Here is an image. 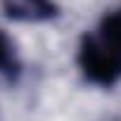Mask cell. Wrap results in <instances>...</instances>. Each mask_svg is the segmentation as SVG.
Masks as SVG:
<instances>
[{
  "label": "cell",
  "instance_id": "cell-1",
  "mask_svg": "<svg viewBox=\"0 0 121 121\" xmlns=\"http://www.w3.org/2000/svg\"><path fill=\"white\" fill-rule=\"evenodd\" d=\"M83 78L100 88H112L121 81V5L83 33L76 52Z\"/></svg>",
  "mask_w": 121,
  "mask_h": 121
},
{
  "label": "cell",
  "instance_id": "cell-2",
  "mask_svg": "<svg viewBox=\"0 0 121 121\" xmlns=\"http://www.w3.org/2000/svg\"><path fill=\"white\" fill-rule=\"evenodd\" d=\"M3 12L12 22L24 24H43L52 22L59 14V7L55 0H0Z\"/></svg>",
  "mask_w": 121,
  "mask_h": 121
},
{
  "label": "cell",
  "instance_id": "cell-3",
  "mask_svg": "<svg viewBox=\"0 0 121 121\" xmlns=\"http://www.w3.org/2000/svg\"><path fill=\"white\" fill-rule=\"evenodd\" d=\"M19 74H22V59L17 55V45L5 31H0V76L12 83L19 78Z\"/></svg>",
  "mask_w": 121,
  "mask_h": 121
}]
</instances>
